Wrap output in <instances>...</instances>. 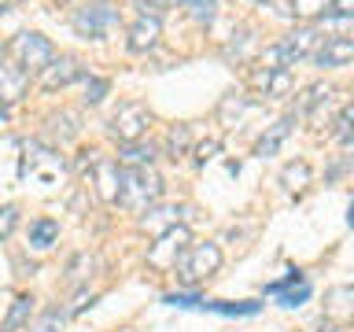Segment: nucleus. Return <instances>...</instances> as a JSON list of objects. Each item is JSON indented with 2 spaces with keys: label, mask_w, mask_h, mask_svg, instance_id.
<instances>
[{
  "label": "nucleus",
  "mask_w": 354,
  "mask_h": 332,
  "mask_svg": "<svg viewBox=\"0 0 354 332\" xmlns=\"http://www.w3.org/2000/svg\"><path fill=\"white\" fill-rule=\"evenodd\" d=\"M162 196V177L155 174V166H129V170H118V199L133 214H144L148 207L159 203Z\"/></svg>",
  "instance_id": "nucleus-1"
},
{
  "label": "nucleus",
  "mask_w": 354,
  "mask_h": 332,
  "mask_svg": "<svg viewBox=\"0 0 354 332\" xmlns=\"http://www.w3.org/2000/svg\"><path fill=\"white\" fill-rule=\"evenodd\" d=\"M63 174H66V163L55 148H44V144H26V148H22V159H19V177L22 181L52 188V185L63 181Z\"/></svg>",
  "instance_id": "nucleus-2"
},
{
  "label": "nucleus",
  "mask_w": 354,
  "mask_h": 332,
  "mask_svg": "<svg viewBox=\"0 0 354 332\" xmlns=\"http://www.w3.org/2000/svg\"><path fill=\"white\" fill-rule=\"evenodd\" d=\"M325 41L317 30H295V33H284L281 41L273 44L270 52L262 55V66L266 71H288L295 59H303V55H314V48Z\"/></svg>",
  "instance_id": "nucleus-3"
},
{
  "label": "nucleus",
  "mask_w": 354,
  "mask_h": 332,
  "mask_svg": "<svg viewBox=\"0 0 354 332\" xmlns=\"http://www.w3.org/2000/svg\"><path fill=\"white\" fill-rule=\"evenodd\" d=\"M52 44L48 37H41V33H33V30H22L11 37L8 44V59L19 66V71H26V74H41L44 66L52 63Z\"/></svg>",
  "instance_id": "nucleus-4"
},
{
  "label": "nucleus",
  "mask_w": 354,
  "mask_h": 332,
  "mask_svg": "<svg viewBox=\"0 0 354 332\" xmlns=\"http://www.w3.org/2000/svg\"><path fill=\"white\" fill-rule=\"evenodd\" d=\"M181 284H199L207 277H214L221 270V248L218 243H188V251L181 255V262L174 266Z\"/></svg>",
  "instance_id": "nucleus-5"
},
{
  "label": "nucleus",
  "mask_w": 354,
  "mask_h": 332,
  "mask_svg": "<svg viewBox=\"0 0 354 332\" xmlns=\"http://www.w3.org/2000/svg\"><path fill=\"white\" fill-rule=\"evenodd\" d=\"M188 243H192V232H188L185 225H170L162 229L159 237H155V243L148 248V266L151 270H174L177 262H181V255L188 251Z\"/></svg>",
  "instance_id": "nucleus-6"
},
{
  "label": "nucleus",
  "mask_w": 354,
  "mask_h": 332,
  "mask_svg": "<svg viewBox=\"0 0 354 332\" xmlns=\"http://www.w3.org/2000/svg\"><path fill=\"white\" fill-rule=\"evenodd\" d=\"M118 22H122V15H118V8H111V4H88V8H77L71 15V26L82 33V37H93V41L111 37V33L118 30Z\"/></svg>",
  "instance_id": "nucleus-7"
},
{
  "label": "nucleus",
  "mask_w": 354,
  "mask_h": 332,
  "mask_svg": "<svg viewBox=\"0 0 354 332\" xmlns=\"http://www.w3.org/2000/svg\"><path fill=\"white\" fill-rule=\"evenodd\" d=\"M148 126H151V111L144 104H137V100H126V104L111 115L107 129L118 144H133V140H140L144 133H148Z\"/></svg>",
  "instance_id": "nucleus-8"
},
{
  "label": "nucleus",
  "mask_w": 354,
  "mask_h": 332,
  "mask_svg": "<svg viewBox=\"0 0 354 332\" xmlns=\"http://www.w3.org/2000/svg\"><path fill=\"white\" fill-rule=\"evenodd\" d=\"M77 77H85V66H82L77 55H59V59L52 55V63L41 71V89L52 93V89H63V85L77 82Z\"/></svg>",
  "instance_id": "nucleus-9"
},
{
  "label": "nucleus",
  "mask_w": 354,
  "mask_h": 332,
  "mask_svg": "<svg viewBox=\"0 0 354 332\" xmlns=\"http://www.w3.org/2000/svg\"><path fill=\"white\" fill-rule=\"evenodd\" d=\"M159 33H162V22H159V19L140 15V19L126 30V44H129V52H148V48H155V44H159Z\"/></svg>",
  "instance_id": "nucleus-10"
},
{
  "label": "nucleus",
  "mask_w": 354,
  "mask_h": 332,
  "mask_svg": "<svg viewBox=\"0 0 354 332\" xmlns=\"http://www.w3.org/2000/svg\"><path fill=\"white\" fill-rule=\"evenodd\" d=\"M314 59L317 66H343L354 59V41L351 37H325L314 48Z\"/></svg>",
  "instance_id": "nucleus-11"
},
{
  "label": "nucleus",
  "mask_w": 354,
  "mask_h": 332,
  "mask_svg": "<svg viewBox=\"0 0 354 332\" xmlns=\"http://www.w3.org/2000/svg\"><path fill=\"white\" fill-rule=\"evenodd\" d=\"M30 74L19 71L11 59H0V104H15V100L26 93Z\"/></svg>",
  "instance_id": "nucleus-12"
},
{
  "label": "nucleus",
  "mask_w": 354,
  "mask_h": 332,
  "mask_svg": "<svg viewBox=\"0 0 354 332\" xmlns=\"http://www.w3.org/2000/svg\"><path fill=\"white\" fill-rule=\"evenodd\" d=\"M266 292H270V295H277L284 306H299V303H306V299H310V284H306L299 273H288L284 281L270 284Z\"/></svg>",
  "instance_id": "nucleus-13"
},
{
  "label": "nucleus",
  "mask_w": 354,
  "mask_h": 332,
  "mask_svg": "<svg viewBox=\"0 0 354 332\" xmlns=\"http://www.w3.org/2000/svg\"><path fill=\"white\" fill-rule=\"evenodd\" d=\"M93 181H96V196L104 199V203H115V199H118V163L96 159V166H93Z\"/></svg>",
  "instance_id": "nucleus-14"
},
{
  "label": "nucleus",
  "mask_w": 354,
  "mask_h": 332,
  "mask_svg": "<svg viewBox=\"0 0 354 332\" xmlns=\"http://www.w3.org/2000/svg\"><path fill=\"white\" fill-rule=\"evenodd\" d=\"M292 126H295V115L277 118L273 126H270V129H266L262 137H259V144H254V155H262V159H266V155H273V151H277V148H281V144L288 140V133H292Z\"/></svg>",
  "instance_id": "nucleus-15"
},
{
  "label": "nucleus",
  "mask_w": 354,
  "mask_h": 332,
  "mask_svg": "<svg viewBox=\"0 0 354 332\" xmlns=\"http://www.w3.org/2000/svg\"><path fill=\"white\" fill-rule=\"evenodd\" d=\"M155 144H140V140H133V144H126L122 148V155H118V170H129V166H151L155 163Z\"/></svg>",
  "instance_id": "nucleus-16"
},
{
  "label": "nucleus",
  "mask_w": 354,
  "mask_h": 332,
  "mask_svg": "<svg viewBox=\"0 0 354 332\" xmlns=\"http://www.w3.org/2000/svg\"><path fill=\"white\" fill-rule=\"evenodd\" d=\"M254 85L266 89V96H284L288 89H292V74H288V71H266V66H259V71H254Z\"/></svg>",
  "instance_id": "nucleus-17"
},
{
  "label": "nucleus",
  "mask_w": 354,
  "mask_h": 332,
  "mask_svg": "<svg viewBox=\"0 0 354 332\" xmlns=\"http://www.w3.org/2000/svg\"><path fill=\"white\" fill-rule=\"evenodd\" d=\"M30 314H33V295H15V303H11L0 332H22V329H26V321H30Z\"/></svg>",
  "instance_id": "nucleus-18"
},
{
  "label": "nucleus",
  "mask_w": 354,
  "mask_h": 332,
  "mask_svg": "<svg viewBox=\"0 0 354 332\" xmlns=\"http://www.w3.org/2000/svg\"><path fill=\"white\" fill-rule=\"evenodd\" d=\"M310 177H314V174H310V163L299 159V163H288L281 170V185L288 188V192H303V188L310 185Z\"/></svg>",
  "instance_id": "nucleus-19"
},
{
  "label": "nucleus",
  "mask_w": 354,
  "mask_h": 332,
  "mask_svg": "<svg viewBox=\"0 0 354 332\" xmlns=\"http://www.w3.org/2000/svg\"><path fill=\"white\" fill-rule=\"evenodd\" d=\"M248 111V96H240V93H225L221 96V104H218V122L221 126H236V118Z\"/></svg>",
  "instance_id": "nucleus-20"
},
{
  "label": "nucleus",
  "mask_w": 354,
  "mask_h": 332,
  "mask_svg": "<svg viewBox=\"0 0 354 332\" xmlns=\"http://www.w3.org/2000/svg\"><path fill=\"white\" fill-rule=\"evenodd\" d=\"M59 240V225H55L52 218H41V221H33V229H30V243L33 248H52V243Z\"/></svg>",
  "instance_id": "nucleus-21"
},
{
  "label": "nucleus",
  "mask_w": 354,
  "mask_h": 332,
  "mask_svg": "<svg viewBox=\"0 0 354 332\" xmlns=\"http://www.w3.org/2000/svg\"><path fill=\"white\" fill-rule=\"evenodd\" d=\"M188 144H192V126H174L170 137H166V155L177 159V155L188 151Z\"/></svg>",
  "instance_id": "nucleus-22"
},
{
  "label": "nucleus",
  "mask_w": 354,
  "mask_h": 332,
  "mask_svg": "<svg viewBox=\"0 0 354 332\" xmlns=\"http://www.w3.org/2000/svg\"><path fill=\"white\" fill-rule=\"evenodd\" d=\"M292 11L299 19H325L332 11V0H292Z\"/></svg>",
  "instance_id": "nucleus-23"
},
{
  "label": "nucleus",
  "mask_w": 354,
  "mask_h": 332,
  "mask_svg": "<svg viewBox=\"0 0 354 332\" xmlns=\"http://www.w3.org/2000/svg\"><path fill=\"white\" fill-rule=\"evenodd\" d=\"M181 8L192 15L196 22H214V11H218V0H181Z\"/></svg>",
  "instance_id": "nucleus-24"
},
{
  "label": "nucleus",
  "mask_w": 354,
  "mask_h": 332,
  "mask_svg": "<svg viewBox=\"0 0 354 332\" xmlns=\"http://www.w3.org/2000/svg\"><path fill=\"white\" fill-rule=\"evenodd\" d=\"M59 325H63V310L52 306V310H44L37 321H26V332H59Z\"/></svg>",
  "instance_id": "nucleus-25"
},
{
  "label": "nucleus",
  "mask_w": 354,
  "mask_h": 332,
  "mask_svg": "<svg viewBox=\"0 0 354 332\" xmlns=\"http://www.w3.org/2000/svg\"><path fill=\"white\" fill-rule=\"evenodd\" d=\"M248 48H251V30H240L232 33V41L225 44V59H248Z\"/></svg>",
  "instance_id": "nucleus-26"
},
{
  "label": "nucleus",
  "mask_w": 354,
  "mask_h": 332,
  "mask_svg": "<svg viewBox=\"0 0 354 332\" xmlns=\"http://www.w3.org/2000/svg\"><path fill=\"white\" fill-rule=\"evenodd\" d=\"M199 310H218V314H254L259 303H210V299H203Z\"/></svg>",
  "instance_id": "nucleus-27"
},
{
  "label": "nucleus",
  "mask_w": 354,
  "mask_h": 332,
  "mask_svg": "<svg viewBox=\"0 0 354 332\" xmlns=\"http://www.w3.org/2000/svg\"><path fill=\"white\" fill-rule=\"evenodd\" d=\"M48 129H52L59 140H71L74 133H77V126H74V115H66V111H63V115H52V118H48Z\"/></svg>",
  "instance_id": "nucleus-28"
},
{
  "label": "nucleus",
  "mask_w": 354,
  "mask_h": 332,
  "mask_svg": "<svg viewBox=\"0 0 354 332\" xmlns=\"http://www.w3.org/2000/svg\"><path fill=\"white\" fill-rule=\"evenodd\" d=\"M107 89H111V82H107V77H88V82H85V104L88 107H96L100 104V100H104L107 96Z\"/></svg>",
  "instance_id": "nucleus-29"
},
{
  "label": "nucleus",
  "mask_w": 354,
  "mask_h": 332,
  "mask_svg": "<svg viewBox=\"0 0 354 332\" xmlns=\"http://www.w3.org/2000/svg\"><path fill=\"white\" fill-rule=\"evenodd\" d=\"M321 30H328V37H347V30H351V19L347 15H328L321 19Z\"/></svg>",
  "instance_id": "nucleus-30"
},
{
  "label": "nucleus",
  "mask_w": 354,
  "mask_h": 332,
  "mask_svg": "<svg viewBox=\"0 0 354 332\" xmlns=\"http://www.w3.org/2000/svg\"><path fill=\"white\" fill-rule=\"evenodd\" d=\"M15 225H19V207L15 203L0 207V240H8L11 232H15Z\"/></svg>",
  "instance_id": "nucleus-31"
},
{
  "label": "nucleus",
  "mask_w": 354,
  "mask_h": 332,
  "mask_svg": "<svg viewBox=\"0 0 354 332\" xmlns=\"http://www.w3.org/2000/svg\"><path fill=\"white\" fill-rule=\"evenodd\" d=\"M336 140L339 144H351L354 140V133H351V107L347 104H343L339 115H336Z\"/></svg>",
  "instance_id": "nucleus-32"
},
{
  "label": "nucleus",
  "mask_w": 354,
  "mask_h": 332,
  "mask_svg": "<svg viewBox=\"0 0 354 332\" xmlns=\"http://www.w3.org/2000/svg\"><path fill=\"white\" fill-rule=\"evenodd\" d=\"M218 151H221V140H203V144H196V163L203 166L207 159H214Z\"/></svg>",
  "instance_id": "nucleus-33"
},
{
  "label": "nucleus",
  "mask_w": 354,
  "mask_h": 332,
  "mask_svg": "<svg viewBox=\"0 0 354 332\" xmlns=\"http://www.w3.org/2000/svg\"><path fill=\"white\" fill-rule=\"evenodd\" d=\"M137 4L144 8V15H151V19H159L162 11H170L174 0H137Z\"/></svg>",
  "instance_id": "nucleus-34"
},
{
  "label": "nucleus",
  "mask_w": 354,
  "mask_h": 332,
  "mask_svg": "<svg viewBox=\"0 0 354 332\" xmlns=\"http://www.w3.org/2000/svg\"><path fill=\"white\" fill-rule=\"evenodd\" d=\"M332 15H354V0H332Z\"/></svg>",
  "instance_id": "nucleus-35"
},
{
  "label": "nucleus",
  "mask_w": 354,
  "mask_h": 332,
  "mask_svg": "<svg viewBox=\"0 0 354 332\" xmlns=\"http://www.w3.org/2000/svg\"><path fill=\"white\" fill-rule=\"evenodd\" d=\"M19 0H0V11H8V8H15Z\"/></svg>",
  "instance_id": "nucleus-36"
}]
</instances>
